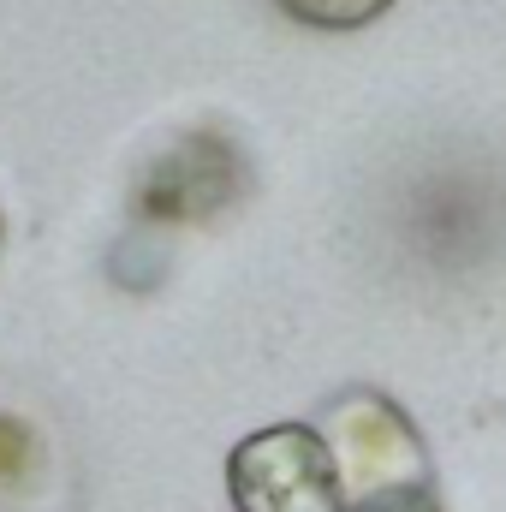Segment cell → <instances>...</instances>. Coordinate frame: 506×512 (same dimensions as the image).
<instances>
[{"mask_svg": "<svg viewBox=\"0 0 506 512\" xmlns=\"http://www.w3.org/2000/svg\"><path fill=\"white\" fill-rule=\"evenodd\" d=\"M251 191L245 149L227 131H179L167 149H155L131 185V209L149 227H209L227 209H239Z\"/></svg>", "mask_w": 506, "mask_h": 512, "instance_id": "cell-2", "label": "cell"}, {"mask_svg": "<svg viewBox=\"0 0 506 512\" xmlns=\"http://www.w3.org/2000/svg\"><path fill=\"white\" fill-rule=\"evenodd\" d=\"M0 245H6V221H0Z\"/></svg>", "mask_w": 506, "mask_h": 512, "instance_id": "cell-6", "label": "cell"}, {"mask_svg": "<svg viewBox=\"0 0 506 512\" xmlns=\"http://www.w3.org/2000/svg\"><path fill=\"white\" fill-rule=\"evenodd\" d=\"M322 441L334 453L340 512H447L435 459L417 423L376 387H346L322 405Z\"/></svg>", "mask_w": 506, "mask_h": 512, "instance_id": "cell-1", "label": "cell"}, {"mask_svg": "<svg viewBox=\"0 0 506 512\" xmlns=\"http://www.w3.org/2000/svg\"><path fill=\"white\" fill-rule=\"evenodd\" d=\"M30 465H36V435H30V423L0 417V483L30 477Z\"/></svg>", "mask_w": 506, "mask_h": 512, "instance_id": "cell-5", "label": "cell"}, {"mask_svg": "<svg viewBox=\"0 0 506 512\" xmlns=\"http://www.w3.org/2000/svg\"><path fill=\"white\" fill-rule=\"evenodd\" d=\"M274 6L286 18L310 24V30H364V24H376L393 0H274Z\"/></svg>", "mask_w": 506, "mask_h": 512, "instance_id": "cell-4", "label": "cell"}, {"mask_svg": "<svg viewBox=\"0 0 506 512\" xmlns=\"http://www.w3.org/2000/svg\"><path fill=\"white\" fill-rule=\"evenodd\" d=\"M227 495L239 512H340L334 453L316 423H268L227 453Z\"/></svg>", "mask_w": 506, "mask_h": 512, "instance_id": "cell-3", "label": "cell"}]
</instances>
